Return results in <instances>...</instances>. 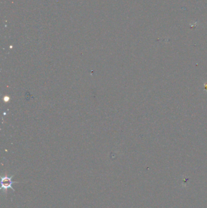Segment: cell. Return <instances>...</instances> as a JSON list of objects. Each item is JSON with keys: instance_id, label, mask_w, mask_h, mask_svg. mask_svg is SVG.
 Masks as SVG:
<instances>
[{"instance_id": "cell-1", "label": "cell", "mask_w": 207, "mask_h": 208, "mask_svg": "<svg viewBox=\"0 0 207 208\" xmlns=\"http://www.w3.org/2000/svg\"><path fill=\"white\" fill-rule=\"evenodd\" d=\"M14 176H12L11 177L7 176H4L1 178V189L4 191V192H7V191L9 189H11L13 191H15V189H14V188L12 187V184L14 183H16L18 182H15L12 181V178Z\"/></svg>"}]
</instances>
